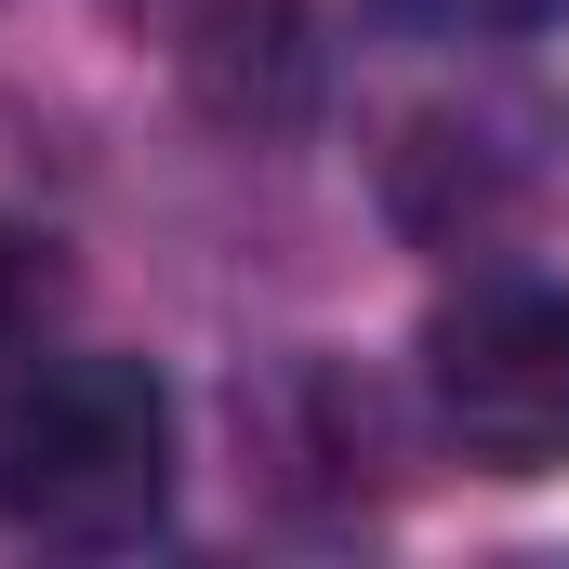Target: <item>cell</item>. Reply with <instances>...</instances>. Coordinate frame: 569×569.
<instances>
[{
	"label": "cell",
	"instance_id": "obj_3",
	"mask_svg": "<svg viewBox=\"0 0 569 569\" xmlns=\"http://www.w3.org/2000/svg\"><path fill=\"white\" fill-rule=\"evenodd\" d=\"M425 411L490 477L569 463V279H543V266H477L425 318Z\"/></svg>",
	"mask_w": 569,
	"mask_h": 569
},
{
	"label": "cell",
	"instance_id": "obj_2",
	"mask_svg": "<svg viewBox=\"0 0 569 569\" xmlns=\"http://www.w3.org/2000/svg\"><path fill=\"white\" fill-rule=\"evenodd\" d=\"M437 53L450 67H437L425 93H398L385 107V146H371L385 212L411 239H437V252H503L569 172V107L503 67L517 40H437Z\"/></svg>",
	"mask_w": 569,
	"mask_h": 569
},
{
	"label": "cell",
	"instance_id": "obj_6",
	"mask_svg": "<svg viewBox=\"0 0 569 569\" xmlns=\"http://www.w3.org/2000/svg\"><path fill=\"white\" fill-rule=\"evenodd\" d=\"M398 27H425V40H543L569 0H385Z\"/></svg>",
	"mask_w": 569,
	"mask_h": 569
},
{
	"label": "cell",
	"instance_id": "obj_1",
	"mask_svg": "<svg viewBox=\"0 0 569 569\" xmlns=\"http://www.w3.org/2000/svg\"><path fill=\"white\" fill-rule=\"evenodd\" d=\"M0 517L67 557H120L172 517V385L107 345H40L0 371Z\"/></svg>",
	"mask_w": 569,
	"mask_h": 569
},
{
	"label": "cell",
	"instance_id": "obj_5",
	"mask_svg": "<svg viewBox=\"0 0 569 569\" xmlns=\"http://www.w3.org/2000/svg\"><path fill=\"white\" fill-rule=\"evenodd\" d=\"M40 331H53V252L27 226H0V371L40 358Z\"/></svg>",
	"mask_w": 569,
	"mask_h": 569
},
{
	"label": "cell",
	"instance_id": "obj_4",
	"mask_svg": "<svg viewBox=\"0 0 569 569\" xmlns=\"http://www.w3.org/2000/svg\"><path fill=\"white\" fill-rule=\"evenodd\" d=\"M107 13L159 40V67L226 120H279L305 93V0H107Z\"/></svg>",
	"mask_w": 569,
	"mask_h": 569
}]
</instances>
